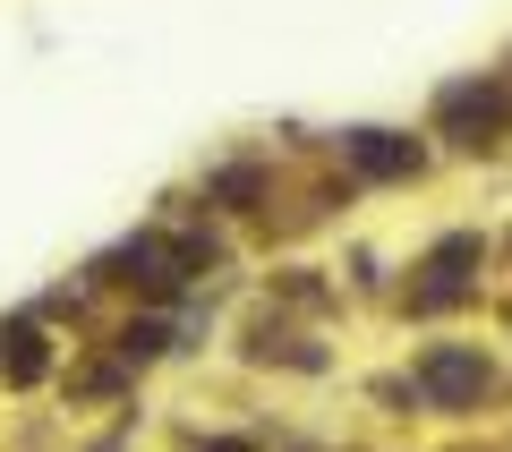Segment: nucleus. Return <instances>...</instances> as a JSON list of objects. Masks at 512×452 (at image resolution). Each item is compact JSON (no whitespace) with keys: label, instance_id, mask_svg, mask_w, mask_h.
<instances>
[{"label":"nucleus","instance_id":"obj_1","mask_svg":"<svg viewBox=\"0 0 512 452\" xmlns=\"http://www.w3.org/2000/svg\"><path fill=\"white\" fill-rule=\"evenodd\" d=\"M436 120H444V128H461V137L478 145L487 128H504V120H512V94H504V86H444Z\"/></svg>","mask_w":512,"mask_h":452},{"label":"nucleus","instance_id":"obj_2","mask_svg":"<svg viewBox=\"0 0 512 452\" xmlns=\"http://www.w3.org/2000/svg\"><path fill=\"white\" fill-rule=\"evenodd\" d=\"M350 163H359L367 180H402V171H419V145L393 137V128H359V137H350Z\"/></svg>","mask_w":512,"mask_h":452},{"label":"nucleus","instance_id":"obj_3","mask_svg":"<svg viewBox=\"0 0 512 452\" xmlns=\"http://www.w3.org/2000/svg\"><path fill=\"white\" fill-rule=\"evenodd\" d=\"M419 384H427L436 401H478V384H487V367H478L470 350H436V359L419 367Z\"/></svg>","mask_w":512,"mask_h":452},{"label":"nucleus","instance_id":"obj_4","mask_svg":"<svg viewBox=\"0 0 512 452\" xmlns=\"http://www.w3.org/2000/svg\"><path fill=\"white\" fill-rule=\"evenodd\" d=\"M461 265H478V239H444V248H436V282L419 290L427 308H444V299H461Z\"/></svg>","mask_w":512,"mask_h":452},{"label":"nucleus","instance_id":"obj_5","mask_svg":"<svg viewBox=\"0 0 512 452\" xmlns=\"http://www.w3.org/2000/svg\"><path fill=\"white\" fill-rule=\"evenodd\" d=\"M0 342H9V384H35L43 376V333L35 325H9Z\"/></svg>","mask_w":512,"mask_h":452},{"label":"nucleus","instance_id":"obj_6","mask_svg":"<svg viewBox=\"0 0 512 452\" xmlns=\"http://www.w3.org/2000/svg\"><path fill=\"white\" fill-rule=\"evenodd\" d=\"M214 197H222V205H248V197H256V171H222Z\"/></svg>","mask_w":512,"mask_h":452},{"label":"nucleus","instance_id":"obj_7","mask_svg":"<svg viewBox=\"0 0 512 452\" xmlns=\"http://www.w3.org/2000/svg\"><path fill=\"white\" fill-rule=\"evenodd\" d=\"M163 342H171L163 325H128V359H154V350H163Z\"/></svg>","mask_w":512,"mask_h":452},{"label":"nucleus","instance_id":"obj_8","mask_svg":"<svg viewBox=\"0 0 512 452\" xmlns=\"http://www.w3.org/2000/svg\"><path fill=\"white\" fill-rule=\"evenodd\" d=\"M205 452H256V444H205Z\"/></svg>","mask_w":512,"mask_h":452}]
</instances>
